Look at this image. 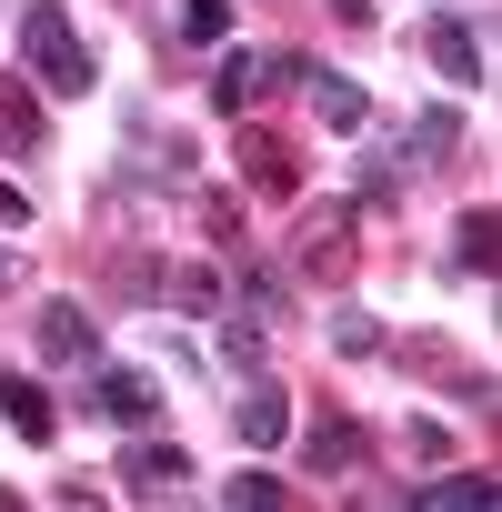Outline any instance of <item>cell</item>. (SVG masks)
<instances>
[{"instance_id":"9c48e42d","label":"cell","mask_w":502,"mask_h":512,"mask_svg":"<svg viewBox=\"0 0 502 512\" xmlns=\"http://www.w3.org/2000/svg\"><path fill=\"white\" fill-rule=\"evenodd\" d=\"M241 171H251V191H292L302 181V151L282 131H241Z\"/></svg>"},{"instance_id":"e0dca14e","label":"cell","mask_w":502,"mask_h":512,"mask_svg":"<svg viewBox=\"0 0 502 512\" xmlns=\"http://www.w3.org/2000/svg\"><path fill=\"white\" fill-rule=\"evenodd\" d=\"M181 41L221 51V41H231V0H181Z\"/></svg>"},{"instance_id":"ac0fdd59","label":"cell","mask_w":502,"mask_h":512,"mask_svg":"<svg viewBox=\"0 0 502 512\" xmlns=\"http://www.w3.org/2000/svg\"><path fill=\"white\" fill-rule=\"evenodd\" d=\"M412 151H422V161H452V151H462V111H422V121H412Z\"/></svg>"},{"instance_id":"44dd1931","label":"cell","mask_w":502,"mask_h":512,"mask_svg":"<svg viewBox=\"0 0 502 512\" xmlns=\"http://www.w3.org/2000/svg\"><path fill=\"white\" fill-rule=\"evenodd\" d=\"M302 81H312L302 51H272V61H262V91H302Z\"/></svg>"},{"instance_id":"7a4b0ae2","label":"cell","mask_w":502,"mask_h":512,"mask_svg":"<svg viewBox=\"0 0 502 512\" xmlns=\"http://www.w3.org/2000/svg\"><path fill=\"white\" fill-rule=\"evenodd\" d=\"M422 51H432V71H442L452 91H482V71H492V61H482V31H472L462 11H442V21H422Z\"/></svg>"},{"instance_id":"4fadbf2b","label":"cell","mask_w":502,"mask_h":512,"mask_svg":"<svg viewBox=\"0 0 502 512\" xmlns=\"http://www.w3.org/2000/svg\"><path fill=\"white\" fill-rule=\"evenodd\" d=\"M492 492H502L492 472H432L412 502H432V512H492Z\"/></svg>"},{"instance_id":"9a60e30c","label":"cell","mask_w":502,"mask_h":512,"mask_svg":"<svg viewBox=\"0 0 502 512\" xmlns=\"http://www.w3.org/2000/svg\"><path fill=\"white\" fill-rule=\"evenodd\" d=\"M221 502H241V512H272V502H292V482H282V472H262V462H241V472L221 482Z\"/></svg>"},{"instance_id":"30bf717a","label":"cell","mask_w":502,"mask_h":512,"mask_svg":"<svg viewBox=\"0 0 502 512\" xmlns=\"http://www.w3.org/2000/svg\"><path fill=\"white\" fill-rule=\"evenodd\" d=\"M452 262H462V272H492V262H502V211H492V201H472V211L452 221Z\"/></svg>"},{"instance_id":"3957f363","label":"cell","mask_w":502,"mask_h":512,"mask_svg":"<svg viewBox=\"0 0 502 512\" xmlns=\"http://www.w3.org/2000/svg\"><path fill=\"white\" fill-rule=\"evenodd\" d=\"M41 362H51V372L101 362V322H91L81 302H41Z\"/></svg>"},{"instance_id":"5b68a950","label":"cell","mask_w":502,"mask_h":512,"mask_svg":"<svg viewBox=\"0 0 502 512\" xmlns=\"http://www.w3.org/2000/svg\"><path fill=\"white\" fill-rule=\"evenodd\" d=\"M91 412H101V422H121V432H151V422H161V382H151V372H101Z\"/></svg>"},{"instance_id":"7c38bea8","label":"cell","mask_w":502,"mask_h":512,"mask_svg":"<svg viewBox=\"0 0 502 512\" xmlns=\"http://www.w3.org/2000/svg\"><path fill=\"white\" fill-rule=\"evenodd\" d=\"M342 231H352V201L302 211V272H342Z\"/></svg>"},{"instance_id":"ba28073f","label":"cell","mask_w":502,"mask_h":512,"mask_svg":"<svg viewBox=\"0 0 502 512\" xmlns=\"http://www.w3.org/2000/svg\"><path fill=\"white\" fill-rule=\"evenodd\" d=\"M0 422H11L21 442H51V432H61V412H51V392H41L31 372H0Z\"/></svg>"},{"instance_id":"7402d4cb","label":"cell","mask_w":502,"mask_h":512,"mask_svg":"<svg viewBox=\"0 0 502 512\" xmlns=\"http://www.w3.org/2000/svg\"><path fill=\"white\" fill-rule=\"evenodd\" d=\"M21 221H31V191H21V181H0V231H21Z\"/></svg>"},{"instance_id":"2e32d148","label":"cell","mask_w":502,"mask_h":512,"mask_svg":"<svg viewBox=\"0 0 502 512\" xmlns=\"http://www.w3.org/2000/svg\"><path fill=\"white\" fill-rule=\"evenodd\" d=\"M322 332H332V352H342V362H372V352H382V322H372V312H352V302H342Z\"/></svg>"},{"instance_id":"5bb4252c","label":"cell","mask_w":502,"mask_h":512,"mask_svg":"<svg viewBox=\"0 0 502 512\" xmlns=\"http://www.w3.org/2000/svg\"><path fill=\"white\" fill-rule=\"evenodd\" d=\"M312 472H362V422L322 412V422H312Z\"/></svg>"},{"instance_id":"cb8c5ba5","label":"cell","mask_w":502,"mask_h":512,"mask_svg":"<svg viewBox=\"0 0 502 512\" xmlns=\"http://www.w3.org/2000/svg\"><path fill=\"white\" fill-rule=\"evenodd\" d=\"M0 282H11V251H0Z\"/></svg>"},{"instance_id":"8fae6325","label":"cell","mask_w":502,"mask_h":512,"mask_svg":"<svg viewBox=\"0 0 502 512\" xmlns=\"http://www.w3.org/2000/svg\"><path fill=\"white\" fill-rule=\"evenodd\" d=\"M251 101H262V61H251V51H221V61H211V111L241 121Z\"/></svg>"},{"instance_id":"6da1fadb","label":"cell","mask_w":502,"mask_h":512,"mask_svg":"<svg viewBox=\"0 0 502 512\" xmlns=\"http://www.w3.org/2000/svg\"><path fill=\"white\" fill-rule=\"evenodd\" d=\"M21 61H31V91H51V101H91V81H101V61L71 31L61 0H31L21 11Z\"/></svg>"},{"instance_id":"d6986e66","label":"cell","mask_w":502,"mask_h":512,"mask_svg":"<svg viewBox=\"0 0 502 512\" xmlns=\"http://www.w3.org/2000/svg\"><path fill=\"white\" fill-rule=\"evenodd\" d=\"M0 141H11V151H41V111H31L11 81H0Z\"/></svg>"},{"instance_id":"8992f818","label":"cell","mask_w":502,"mask_h":512,"mask_svg":"<svg viewBox=\"0 0 502 512\" xmlns=\"http://www.w3.org/2000/svg\"><path fill=\"white\" fill-rule=\"evenodd\" d=\"M171 482H191V452H181V442H151V432H141V442L121 452V492H141V502H151V492H171Z\"/></svg>"},{"instance_id":"277c9868","label":"cell","mask_w":502,"mask_h":512,"mask_svg":"<svg viewBox=\"0 0 502 512\" xmlns=\"http://www.w3.org/2000/svg\"><path fill=\"white\" fill-rule=\"evenodd\" d=\"M302 101H312V121H322V131H362V121H372V91H362L352 71H322V61H312Z\"/></svg>"},{"instance_id":"603a6c76","label":"cell","mask_w":502,"mask_h":512,"mask_svg":"<svg viewBox=\"0 0 502 512\" xmlns=\"http://www.w3.org/2000/svg\"><path fill=\"white\" fill-rule=\"evenodd\" d=\"M332 21H372V0H332Z\"/></svg>"},{"instance_id":"ffe728a7","label":"cell","mask_w":502,"mask_h":512,"mask_svg":"<svg viewBox=\"0 0 502 512\" xmlns=\"http://www.w3.org/2000/svg\"><path fill=\"white\" fill-rule=\"evenodd\" d=\"M221 362H231V372H262V322L231 312V322H221Z\"/></svg>"},{"instance_id":"52a82bcc","label":"cell","mask_w":502,"mask_h":512,"mask_svg":"<svg viewBox=\"0 0 502 512\" xmlns=\"http://www.w3.org/2000/svg\"><path fill=\"white\" fill-rule=\"evenodd\" d=\"M231 422H241V442H251V452H272V442L292 432V402H282V382H262V372H251V382H241V402H231Z\"/></svg>"}]
</instances>
